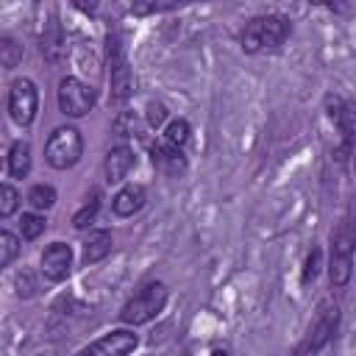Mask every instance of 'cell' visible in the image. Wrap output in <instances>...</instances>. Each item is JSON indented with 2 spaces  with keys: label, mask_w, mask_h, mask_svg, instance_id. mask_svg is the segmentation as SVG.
<instances>
[{
  "label": "cell",
  "mask_w": 356,
  "mask_h": 356,
  "mask_svg": "<svg viewBox=\"0 0 356 356\" xmlns=\"http://www.w3.org/2000/svg\"><path fill=\"white\" fill-rule=\"evenodd\" d=\"M136 345H139V337L131 328H114L100 339H95L92 345H86L78 356H131Z\"/></svg>",
  "instance_id": "cell-9"
},
{
  "label": "cell",
  "mask_w": 356,
  "mask_h": 356,
  "mask_svg": "<svg viewBox=\"0 0 356 356\" xmlns=\"http://www.w3.org/2000/svg\"><path fill=\"white\" fill-rule=\"evenodd\" d=\"M189 134H192V128H189V122H186L184 117L170 120V122L164 125V142L172 145V147H178V150L189 142Z\"/></svg>",
  "instance_id": "cell-19"
},
{
  "label": "cell",
  "mask_w": 356,
  "mask_h": 356,
  "mask_svg": "<svg viewBox=\"0 0 356 356\" xmlns=\"http://www.w3.org/2000/svg\"><path fill=\"white\" fill-rule=\"evenodd\" d=\"M325 108H328L331 122L342 134V156L339 159H345L350 153V145H353V106L339 95H328L325 97Z\"/></svg>",
  "instance_id": "cell-11"
},
{
  "label": "cell",
  "mask_w": 356,
  "mask_h": 356,
  "mask_svg": "<svg viewBox=\"0 0 356 356\" xmlns=\"http://www.w3.org/2000/svg\"><path fill=\"white\" fill-rule=\"evenodd\" d=\"M8 172L11 178H25L31 172V145L17 139L8 150Z\"/></svg>",
  "instance_id": "cell-17"
},
{
  "label": "cell",
  "mask_w": 356,
  "mask_h": 356,
  "mask_svg": "<svg viewBox=\"0 0 356 356\" xmlns=\"http://www.w3.org/2000/svg\"><path fill=\"white\" fill-rule=\"evenodd\" d=\"M17 209H19V192L11 184L0 181V220L17 214Z\"/></svg>",
  "instance_id": "cell-24"
},
{
  "label": "cell",
  "mask_w": 356,
  "mask_h": 356,
  "mask_svg": "<svg viewBox=\"0 0 356 356\" xmlns=\"http://www.w3.org/2000/svg\"><path fill=\"white\" fill-rule=\"evenodd\" d=\"M44 228H47V220H44L42 214H36V211H28V214L19 217V234H22V239H28V242L39 239V236L44 234Z\"/></svg>",
  "instance_id": "cell-22"
},
{
  "label": "cell",
  "mask_w": 356,
  "mask_h": 356,
  "mask_svg": "<svg viewBox=\"0 0 356 356\" xmlns=\"http://www.w3.org/2000/svg\"><path fill=\"white\" fill-rule=\"evenodd\" d=\"M150 161L159 172H164L170 178H178V175L186 172V156L178 147L167 145V142H153L150 145Z\"/></svg>",
  "instance_id": "cell-12"
},
{
  "label": "cell",
  "mask_w": 356,
  "mask_h": 356,
  "mask_svg": "<svg viewBox=\"0 0 356 356\" xmlns=\"http://www.w3.org/2000/svg\"><path fill=\"white\" fill-rule=\"evenodd\" d=\"M8 114L17 125H31L39 114V89L31 78H17L8 89Z\"/></svg>",
  "instance_id": "cell-8"
},
{
  "label": "cell",
  "mask_w": 356,
  "mask_h": 356,
  "mask_svg": "<svg viewBox=\"0 0 356 356\" xmlns=\"http://www.w3.org/2000/svg\"><path fill=\"white\" fill-rule=\"evenodd\" d=\"M337 328H339V306L331 300H323L300 348H298V356H317L337 337Z\"/></svg>",
  "instance_id": "cell-5"
},
{
  "label": "cell",
  "mask_w": 356,
  "mask_h": 356,
  "mask_svg": "<svg viewBox=\"0 0 356 356\" xmlns=\"http://www.w3.org/2000/svg\"><path fill=\"white\" fill-rule=\"evenodd\" d=\"M83 156V136L78 128L72 125H58L47 145H44V161L53 167V170H70L81 161Z\"/></svg>",
  "instance_id": "cell-4"
},
{
  "label": "cell",
  "mask_w": 356,
  "mask_h": 356,
  "mask_svg": "<svg viewBox=\"0 0 356 356\" xmlns=\"http://www.w3.org/2000/svg\"><path fill=\"white\" fill-rule=\"evenodd\" d=\"M167 286L161 281H150L145 284L134 298L125 300V306L120 309V320L125 325H145L153 317H159V312L167 306Z\"/></svg>",
  "instance_id": "cell-3"
},
{
  "label": "cell",
  "mask_w": 356,
  "mask_h": 356,
  "mask_svg": "<svg viewBox=\"0 0 356 356\" xmlns=\"http://www.w3.org/2000/svg\"><path fill=\"white\" fill-rule=\"evenodd\" d=\"M145 200H147V192H145L142 184H125V186L111 197V211H114L117 217H131V214H136V211L145 206Z\"/></svg>",
  "instance_id": "cell-14"
},
{
  "label": "cell",
  "mask_w": 356,
  "mask_h": 356,
  "mask_svg": "<svg viewBox=\"0 0 356 356\" xmlns=\"http://www.w3.org/2000/svg\"><path fill=\"white\" fill-rule=\"evenodd\" d=\"M164 120H167V106L159 100H150L147 103V125L159 128V125H164Z\"/></svg>",
  "instance_id": "cell-29"
},
{
  "label": "cell",
  "mask_w": 356,
  "mask_h": 356,
  "mask_svg": "<svg viewBox=\"0 0 356 356\" xmlns=\"http://www.w3.org/2000/svg\"><path fill=\"white\" fill-rule=\"evenodd\" d=\"M136 159H134V150L128 145H117L106 153L103 159V175H106V184H122L128 178V172L134 170Z\"/></svg>",
  "instance_id": "cell-13"
},
{
  "label": "cell",
  "mask_w": 356,
  "mask_h": 356,
  "mask_svg": "<svg viewBox=\"0 0 356 356\" xmlns=\"http://www.w3.org/2000/svg\"><path fill=\"white\" fill-rule=\"evenodd\" d=\"M292 33V19L286 14H259L248 19V25L239 33V44L248 56L261 53V50H275L281 47Z\"/></svg>",
  "instance_id": "cell-1"
},
{
  "label": "cell",
  "mask_w": 356,
  "mask_h": 356,
  "mask_svg": "<svg viewBox=\"0 0 356 356\" xmlns=\"http://www.w3.org/2000/svg\"><path fill=\"white\" fill-rule=\"evenodd\" d=\"M39 270L47 281L53 284H61L67 281L70 270H72V248L67 242H50L44 250H42V259H39Z\"/></svg>",
  "instance_id": "cell-10"
},
{
  "label": "cell",
  "mask_w": 356,
  "mask_h": 356,
  "mask_svg": "<svg viewBox=\"0 0 356 356\" xmlns=\"http://www.w3.org/2000/svg\"><path fill=\"white\" fill-rule=\"evenodd\" d=\"M320 267H323V250H320V248H312L309 256H306V261H303V275H300V281H303L306 286L314 284Z\"/></svg>",
  "instance_id": "cell-26"
},
{
  "label": "cell",
  "mask_w": 356,
  "mask_h": 356,
  "mask_svg": "<svg viewBox=\"0 0 356 356\" xmlns=\"http://www.w3.org/2000/svg\"><path fill=\"white\" fill-rule=\"evenodd\" d=\"M61 53H64V33H61L58 19L53 17V19L44 22V28H42V56H44L50 64H56V61L61 58Z\"/></svg>",
  "instance_id": "cell-16"
},
{
  "label": "cell",
  "mask_w": 356,
  "mask_h": 356,
  "mask_svg": "<svg viewBox=\"0 0 356 356\" xmlns=\"http://www.w3.org/2000/svg\"><path fill=\"white\" fill-rule=\"evenodd\" d=\"M211 356H228V353H225V350H214Z\"/></svg>",
  "instance_id": "cell-30"
},
{
  "label": "cell",
  "mask_w": 356,
  "mask_h": 356,
  "mask_svg": "<svg viewBox=\"0 0 356 356\" xmlns=\"http://www.w3.org/2000/svg\"><path fill=\"white\" fill-rule=\"evenodd\" d=\"M175 8H178L175 0H136V3H131V14H134V17L164 14V11H175Z\"/></svg>",
  "instance_id": "cell-23"
},
{
  "label": "cell",
  "mask_w": 356,
  "mask_h": 356,
  "mask_svg": "<svg viewBox=\"0 0 356 356\" xmlns=\"http://www.w3.org/2000/svg\"><path fill=\"white\" fill-rule=\"evenodd\" d=\"M106 56H108V83H111V100L114 103H125L134 92V75H131V64L125 58L120 33H108L106 39Z\"/></svg>",
  "instance_id": "cell-6"
},
{
  "label": "cell",
  "mask_w": 356,
  "mask_h": 356,
  "mask_svg": "<svg viewBox=\"0 0 356 356\" xmlns=\"http://www.w3.org/2000/svg\"><path fill=\"white\" fill-rule=\"evenodd\" d=\"M111 231L106 228H92L86 236H83V264H97L103 261L108 253H111Z\"/></svg>",
  "instance_id": "cell-15"
},
{
  "label": "cell",
  "mask_w": 356,
  "mask_h": 356,
  "mask_svg": "<svg viewBox=\"0 0 356 356\" xmlns=\"http://www.w3.org/2000/svg\"><path fill=\"white\" fill-rule=\"evenodd\" d=\"M14 286H17V295L19 298H33L39 292V278L31 270H19L17 278H14Z\"/></svg>",
  "instance_id": "cell-27"
},
{
  "label": "cell",
  "mask_w": 356,
  "mask_h": 356,
  "mask_svg": "<svg viewBox=\"0 0 356 356\" xmlns=\"http://www.w3.org/2000/svg\"><path fill=\"white\" fill-rule=\"evenodd\" d=\"M22 53H25V50H22L19 39H14L11 33H0V67H6V70L19 67Z\"/></svg>",
  "instance_id": "cell-18"
},
{
  "label": "cell",
  "mask_w": 356,
  "mask_h": 356,
  "mask_svg": "<svg viewBox=\"0 0 356 356\" xmlns=\"http://www.w3.org/2000/svg\"><path fill=\"white\" fill-rule=\"evenodd\" d=\"M353 222L350 217H345L337 231L331 234V261H328V278H331V286L342 289L348 286L350 275H353Z\"/></svg>",
  "instance_id": "cell-2"
},
{
  "label": "cell",
  "mask_w": 356,
  "mask_h": 356,
  "mask_svg": "<svg viewBox=\"0 0 356 356\" xmlns=\"http://www.w3.org/2000/svg\"><path fill=\"white\" fill-rule=\"evenodd\" d=\"M53 203H56V189L50 184H36L28 192V206L36 211H47V209H53Z\"/></svg>",
  "instance_id": "cell-21"
},
{
  "label": "cell",
  "mask_w": 356,
  "mask_h": 356,
  "mask_svg": "<svg viewBox=\"0 0 356 356\" xmlns=\"http://www.w3.org/2000/svg\"><path fill=\"white\" fill-rule=\"evenodd\" d=\"M19 250H22L19 236H17L14 231L0 228V270H3V267H8V264L19 256Z\"/></svg>",
  "instance_id": "cell-20"
},
{
  "label": "cell",
  "mask_w": 356,
  "mask_h": 356,
  "mask_svg": "<svg viewBox=\"0 0 356 356\" xmlns=\"http://www.w3.org/2000/svg\"><path fill=\"white\" fill-rule=\"evenodd\" d=\"M97 211H100V197L97 195H92V200L89 203H83L78 211H75V217H72V225L75 228H89L95 220H97Z\"/></svg>",
  "instance_id": "cell-25"
},
{
  "label": "cell",
  "mask_w": 356,
  "mask_h": 356,
  "mask_svg": "<svg viewBox=\"0 0 356 356\" xmlns=\"http://www.w3.org/2000/svg\"><path fill=\"white\" fill-rule=\"evenodd\" d=\"M56 100H58V111L64 117H86L95 108V103H97V92L89 83H83L81 78L64 75L58 81Z\"/></svg>",
  "instance_id": "cell-7"
},
{
  "label": "cell",
  "mask_w": 356,
  "mask_h": 356,
  "mask_svg": "<svg viewBox=\"0 0 356 356\" xmlns=\"http://www.w3.org/2000/svg\"><path fill=\"white\" fill-rule=\"evenodd\" d=\"M114 134H117V136H134V134H136V117L128 114V111H122V114L114 120Z\"/></svg>",
  "instance_id": "cell-28"
}]
</instances>
